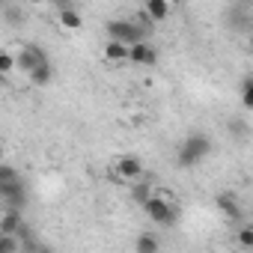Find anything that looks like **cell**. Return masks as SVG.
Returning a JSON list of instances; mask_svg holds the SVG:
<instances>
[{"label": "cell", "mask_w": 253, "mask_h": 253, "mask_svg": "<svg viewBox=\"0 0 253 253\" xmlns=\"http://www.w3.org/2000/svg\"><path fill=\"white\" fill-rule=\"evenodd\" d=\"M209 152H211V140L206 137V134H200V131H194V134H188L185 137V143L179 146V152H176V164L179 167H197V164H203L206 158H209Z\"/></svg>", "instance_id": "obj_1"}, {"label": "cell", "mask_w": 253, "mask_h": 253, "mask_svg": "<svg viewBox=\"0 0 253 253\" xmlns=\"http://www.w3.org/2000/svg\"><path fill=\"white\" fill-rule=\"evenodd\" d=\"M143 211L149 214L152 223L167 226V229H173V226L179 223V217H182V214H179V206H176L167 194H164V197H155V194H152V197L143 203Z\"/></svg>", "instance_id": "obj_2"}, {"label": "cell", "mask_w": 253, "mask_h": 253, "mask_svg": "<svg viewBox=\"0 0 253 253\" xmlns=\"http://www.w3.org/2000/svg\"><path fill=\"white\" fill-rule=\"evenodd\" d=\"M146 30L134 21V18H113L107 21V39H119L125 45H137V42H146Z\"/></svg>", "instance_id": "obj_3"}, {"label": "cell", "mask_w": 253, "mask_h": 253, "mask_svg": "<svg viewBox=\"0 0 253 253\" xmlns=\"http://www.w3.org/2000/svg\"><path fill=\"white\" fill-rule=\"evenodd\" d=\"M143 173H146L143 158H137V155H119V158H116V176H119V179L137 182V179H143Z\"/></svg>", "instance_id": "obj_4"}, {"label": "cell", "mask_w": 253, "mask_h": 253, "mask_svg": "<svg viewBox=\"0 0 253 253\" xmlns=\"http://www.w3.org/2000/svg\"><path fill=\"white\" fill-rule=\"evenodd\" d=\"M0 203L3 209H24L27 206V191H24V182H6L0 185Z\"/></svg>", "instance_id": "obj_5"}, {"label": "cell", "mask_w": 253, "mask_h": 253, "mask_svg": "<svg viewBox=\"0 0 253 253\" xmlns=\"http://www.w3.org/2000/svg\"><path fill=\"white\" fill-rule=\"evenodd\" d=\"M15 60H18V69H21L24 75H30L36 66H42V63L48 60V54H45L39 45H24V48L15 54Z\"/></svg>", "instance_id": "obj_6"}, {"label": "cell", "mask_w": 253, "mask_h": 253, "mask_svg": "<svg viewBox=\"0 0 253 253\" xmlns=\"http://www.w3.org/2000/svg\"><path fill=\"white\" fill-rule=\"evenodd\" d=\"M128 63H134V66H155L158 63V51L149 42H137L128 51Z\"/></svg>", "instance_id": "obj_7"}, {"label": "cell", "mask_w": 253, "mask_h": 253, "mask_svg": "<svg viewBox=\"0 0 253 253\" xmlns=\"http://www.w3.org/2000/svg\"><path fill=\"white\" fill-rule=\"evenodd\" d=\"M24 217H21V209H3V214H0V232L3 235H15L21 229Z\"/></svg>", "instance_id": "obj_8"}, {"label": "cell", "mask_w": 253, "mask_h": 253, "mask_svg": "<svg viewBox=\"0 0 253 253\" xmlns=\"http://www.w3.org/2000/svg\"><path fill=\"white\" fill-rule=\"evenodd\" d=\"M128 51H131V45H125L119 39H107L104 42V60H110V63H125L128 60Z\"/></svg>", "instance_id": "obj_9"}, {"label": "cell", "mask_w": 253, "mask_h": 253, "mask_svg": "<svg viewBox=\"0 0 253 253\" xmlns=\"http://www.w3.org/2000/svg\"><path fill=\"white\" fill-rule=\"evenodd\" d=\"M214 206H217L226 217H232V220L241 217V206H238V197H235V194H217V197H214Z\"/></svg>", "instance_id": "obj_10"}, {"label": "cell", "mask_w": 253, "mask_h": 253, "mask_svg": "<svg viewBox=\"0 0 253 253\" xmlns=\"http://www.w3.org/2000/svg\"><path fill=\"white\" fill-rule=\"evenodd\" d=\"M27 78H30V84H33V86H48V84L54 81V66H51V60H45L42 66H36Z\"/></svg>", "instance_id": "obj_11"}, {"label": "cell", "mask_w": 253, "mask_h": 253, "mask_svg": "<svg viewBox=\"0 0 253 253\" xmlns=\"http://www.w3.org/2000/svg\"><path fill=\"white\" fill-rule=\"evenodd\" d=\"M170 0H143V9L155 18V21H167V15H170Z\"/></svg>", "instance_id": "obj_12"}, {"label": "cell", "mask_w": 253, "mask_h": 253, "mask_svg": "<svg viewBox=\"0 0 253 253\" xmlns=\"http://www.w3.org/2000/svg\"><path fill=\"white\" fill-rule=\"evenodd\" d=\"M60 27L63 30H81L84 27V18H81V12L78 9H60Z\"/></svg>", "instance_id": "obj_13"}, {"label": "cell", "mask_w": 253, "mask_h": 253, "mask_svg": "<svg viewBox=\"0 0 253 253\" xmlns=\"http://www.w3.org/2000/svg\"><path fill=\"white\" fill-rule=\"evenodd\" d=\"M0 253H24V241L18 235H3L0 232Z\"/></svg>", "instance_id": "obj_14"}, {"label": "cell", "mask_w": 253, "mask_h": 253, "mask_svg": "<svg viewBox=\"0 0 253 253\" xmlns=\"http://www.w3.org/2000/svg\"><path fill=\"white\" fill-rule=\"evenodd\" d=\"M134 247H137L140 253H155V250H161V241H158L152 232H143V235H137Z\"/></svg>", "instance_id": "obj_15"}, {"label": "cell", "mask_w": 253, "mask_h": 253, "mask_svg": "<svg viewBox=\"0 0 253 253\" xmlns=\"http://www.w3.org/2000/svg\"><path fill=\"white\" fill-rule=\"evenodd\" d=\"M149 197H152V185H149V182H134V188H131V200H134L137 206H143Z\"/></svg>", "instance_id": "obj_16"}, {"label": "cell", "mask_w": 253, "mask_h": 253, "mask_svg": "<svg viewBox=\"0 0 253 253\" xmlns=\"http://www.w3.org/2000/svg\"><path fill=\"white\" fill-rule=\"evenodd\" d=\"M250 24H253V21L247 18V12H238V9L229 12V27H232V30H247Z\"/></svg>", "instance_id": "obj_17"}, {"label": "cell", "mask_w": 253, "mask_h": 253, "mask_svg": "<svg viewBox=\"0 0 253 253\" xmlns=\"http://www.w3.org/2000/svg\"><path fill=\"white\" fill-rule=\"evenodd\" d=\"M241 104H244L247 110H253V75L241 81Z\"/></svg>", "instance_id": "obj_18"}, {"label": "cell", "mask_w": 253, "mask_h": 253, "mask_svg": "<svg viewBox=\"0 0 253 253\" xmlns=\"http://www.w3.org/2000/svg\"><path fill=\"white\" fill-rule=\"evenodd\" d=\"M238 244L247 247V250H253V223H247V226L238 229Z\"/></svg>", "instance_id": "obj_19"}, {"label": "cell", "mask_w": 253, "mask_h": 253, "mask_svg": "<svg viewBox=\"0 0 253 253\" xmlns=\"http://www.w3.org/2000/svg\"><path fill=\"white\" fill-rule=\"evenodd\" d=\"M134 21H137V24H140V27H143V30H146V33H152V27H155V18H152V15H149V12H146V9H140V12H137V18H134Z\"/></svg>", "instance_id": "obj_20"}, {"label": "cell", "mask_w": 253, "mask_h": 253, "mask_svg": "<svg viewBox=\"0 0 253 253\" xmlns=\"http://www.w3.org/2000/svg\"><path fill=\"white\" fill-rule=\"evenodd\" d=\"M15 66H18V60H15L12 54H0V72H3V75H6V72H12Z\"/></svg>", "instance_id": "obj_21"}, {"label": "cell", "mask_w": 253, "mask_h": 253, "mask_svg": "<svg viewBox=\"0 0 253 253\" xmlns=\"http://www.w3.org/2000/svg\"><path fill=\"white\" fill-rule=\"evenodd\" d=\"M6 182H18V173H15L9 164H3V167H0V185H6Z\"/></svg>", "instance_id": "obj_22"}, {"label": "cell", "mask_w": 253, "mask_h": 253, "mask_svg": "<svg viewBox=\"0 0 253 253\" xmlns=\"http://www.w3.org/2000/svg\"><path fill=\"white\" fill-rule=\"evenodd\" d=\"M6 21L9 24H21V12L18 9H6Z\"/></svg>", "instance_id": "obj_23"}, {"label": "cell", "mask_w": 253, "mask_h": 253, "mask_svg": "<svg viewBox=\"0 0 253 253\" xmlns=\"http://www.w3.org/2000/svg\"><path fill=\"white\" fill-rule=\"evenodd\" d=\"M247 45H250V54H253V33L247 36Z\"/></svg>", "instance_id": "obj_24"}, {"label": "cell", "mask_w": 253, "mask_h": 253, "mask_svg": "<svg viewBox=\"0 0 253 253\" xmlns=\"http://www.w3.org/2000/svg\"><path fill=\"white\" fill-rule=\"evenodd\" d=\"M27 3H36L39 6V3H48V0H27Z\"/></svg>", "instance_id": "obj_25"}, {"label": "cell", "mask_w": 253, "mask_h": 253, "mask_svg": "<svg viewBox=\"0 0 253 253\" xmlns=\"http://www.w3.org/2000/svg\"><path fill=\"white\" fill-rule=\"evenodd\" d=\"M235 3H241V6H247V3H253V0H235Z\"/></svg>", "instance_id": "obj_26"}, {"label": "cell", "mask_w": 253, "mask_h": 253, "mask_svg": "<svg viewBox=\"0 0 253 253\" xmlns=\"http://www.w3.org/2000/svg\"><path fill=\"white\" fill-rule=\"evenodd\" d=\"M170 3H176V0H170Z\"/></svg>", "instance_id": "obj_27"}]
</instances>
